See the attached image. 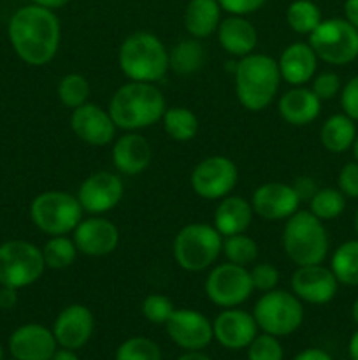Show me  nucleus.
Returning a JSON list of instances; mask_svg holds the SVG:
<instances>
[{"mask_svg":"<svg viewBox=\"0 0 358 360\" xmlns=\"http://www.w3.org/2000/svg\"><path fill=\"white\" fill-rule=\"evenodd\" d=\"M249 274H251L253 288L262 292L274 290L279 281V271L272 264H258L249 271Z\"/></svg>","mask_w":358,"mask_h":360,"instance_id":"nucleus-40","label":"nucleus"},{"mask_svg":"<svg viewBox=\"0 0 358 360\" xmlns=\"http://www.w3.org/2000/svg\"><path fill=\"white\" fill-rule=\"evenodd\" d=\"M330 269L339 283L358 287V239L343 243L333 252Z\"/></svg>","mask_w":358,"mask_h":360,"instance_id":"nucleus-30","label":"nucleus"},{"mask_svg":"<svg viewBox=\"0 0 358 360\" xmlns=\"http://www.w3.org/2000/svg\"><path fill=\"white\" fill-rule=\"evenodd\" d=\"M340 90V79L336 72H321L312 81V91L319 101H330Z\"/></svg>","mask_w":358,"mask_h":360,"instance_id":"nucleus-41","label":"nucleus"},{"mask_svg":"<svg viewBox=\"0 0 358 360\" xmlns=\"http://www.w3.org/2000/svg\"><path fill=\"white\" fill-rule=\"evenodd\" d=\"M267 0H218L220 7L232 16H246V14L256 13L265 6Z\"/></svg>","mask_w":358,"mask_h":360,"instance_id":"nucleus-44","label":"nucleus"},{"mask_svg":"<svg viewBox=\"0 0 358 360\" xmlns=\"http://www.w3.org/2000/svg\"><path fill=\"white\" fill-rule=\"evenodd\" d=\"M4 359V350H2V347H0V360Z\"/></svg>","mask_w":358,"mask_h":360,"instance_id":"nucleus-56","label":"nucleus"},{"mask_svg":"<svg viewBox=\"0 0 358 360\" xmlns=\"http://www.w3.org/2000/svg\"><path fill=\"white\" fill-rule=\"evenodd\" d=\"M291 186L295 188L297 195L300 197V200H311V197L318 192L316 183L312 178H298Z\"/></svg>","mask_w":358,"mask_h":360,"instance_id":"nucleus-45","label":"nucleus"},{"mask_svg":"<svg viewBox=\"0 0 358 360\" xmlns=\"http://www.w3.org/2000/svg\"><path fill=\"white\" fill-rule=\"evenodd\" d=\"M204 62H206V51L197 39H185L178 42L168 53V67L175 74H183V76L200 70Z\"/></svg>","mask_w":358,"mask_h":360,"instance_id":"nucleus-29","label":"nucleus"},{"mask_svg":"<svg viewBox=\"0 0 358 360\" xmlns=\"http://www.w3.org/2000/svg\"><path fill=\"white\" fill-rule=\"evenodd\" d=\"M321 144L332 153H343L353 146L357 139V127L354 120L347 115H333L323 123L319 132Z\"/></svg>","mask_w":358,"mask_h":360,"instance_id":"nucleus-28","label":"nucleus"},{"mask_svg":"<svg viewBox=\"0 0 358 360\" xmlns=\"http://www.w3.org/2000/svg\"><path fill=\"white\" fill-rule=\"evenodd\" d=\"M293 360H332V357L319 348H307V350H302L300 354L295 355Z\"/></svg>","mask_w":358,"mask_h":360,"instance_id":"nucleus-47","label":"nucleus"},{"mask_svg":"<svg viewBox=\"0 0 358 360\" xmlns=\"http://www.w3.org/2000/svg\"><path fill=\"white\" fill-rule=\"evenodd\" d=\"M344 14H346V20L358 30V0H346Z\"/></svg>","mask_w":358,"mask_h":360,"instance_id":"nucleus-48","label":"nucleus"},{"mask_svg":"<svg viewBox=\"0 0 358 360\" xmlns=\"http://www.w3.org/2000/svg\"><path fill=\"white\" fill-rule=\"evenodd\" d=\"M311 213L319 220H333L346 207V197L337 188H321L309 200Z\"/></svg>","mask_w":358,"mask_h":360,"instance_id":"nucleus-34","label":"nucleus"},{"mask_svg":"<svg viewBox=\"0 0 358 360\" xmlns=\"http://www.w3.org/2000/svg\"><path fill=\"white\" fill-rule=\"evenodd\" d=\"M339 281L333 276L332 269L323 267L321 264L314 266H298L291 276V290L300 301L309 304H326L337 294Z\"/></svg>","mask_w":358,"mask_h":360,"instance_id":"nucleus-14","label":"nucleus"},{"mask_svg":"<svg viewBox=\"0 0 358 360\" xmlns=\"http://www.w3.org/2000/svg\"><path fill=\"white\" fill-rule=\"evenodd\" d=\"M58 97L62 104L70 109L86 104L88 97H90V84H88L86 77L81 76V74L63 76L58 84Z\"/></svg>","mask_w":358,"mask_h":360,"instance_id":"nucleus-35","label":"nucleus"},{"mask_svg":"<svg viewBox=\"0 0 358 360\" xmlns=\"http://www.w3.org/2000/svg\"><path fill=\"white\" fill-rule=\"evenodd\" d=\"M32 2L35 4V6H41V7H46V9H60V7L67 6L69 4V0H32Z\"/></svg>","mask_w":358,"mask_h":360,"instance_id":"nucleus-49","label":"nucleus"},{"mask_svg":"<svg viewBox=\"0 0 358 360\" xmlns=\"http://www.w3.org/2000/svg\"><path fill=\"white\" fill-rule=\"evenodd\" d=\"M221 7L218 0H190L185 13V27L192 37L202 39L218 30Z\"/></svg>","mask_w":358,"mask_h":360,"instance_id":"nucleus-27","label":"nucleus"},{"mask_svg":"<svg viewBox=\"0 0 358 360\" xmlns=\"http://www.w3.org/2000/svg\"><path fill=\"white\" fill-rule=\"evenodd\" d=\"M223 253L228 259V262L237 264V266H248L258 257V246L251 238L242 234L227 236L223 241Z\"/></svg>","mask_w":358,"mask_h":360,"instance_id":"nucleus-36","label":"nucleus"},{"mask_svg":"<svg viewBox=\"0 0 358 360\" xmlns=\"http://www.w3.org/2000/svg\"><path fill=\"white\" fill-rule=\"evenodd\" d=\"M221 248L223 241L216 229L206 224H190L178 232L172 252L181 269L199 273L216 262Z\"/></svg>","mask_w":358,"mask_h":360,"instance_id":"nucleus-6","label":"nucleus"},{"mask_svg":"<svg viewBox=\"0 0 358 360\" xmlns=\"http://www.w3.org/2000/svg\"><path fill=\"white\" fill-rule=\"evenodd\" d=\"M74 134L91 146H105L114 139L116 125L107 111L95 104H83L70 116Z\"/></svg>","mask_w":358,"mask_h":360,"instance_id":"nucleus-19","label":"nucleus"},{"mask_svg":"<svg viewBox=\"0 0 358 360\" xmlns=\"http://www.w3.org/2000/svg\"><path fill=\"white\" fill-rule=\"evenodd\" d=\"M347 352H350V359L351 360H358V330L353 334V336H351Z\"/></svg>","mask_w":358,"mask_h":360,"instance_id":"nucleus-52","label":"nucleus"},{"mask_svg":"<svg viewBox=\"0 0 358 360\" xmlns=\"http://www.w3.org/2000/svg\"><path fill=\"white\" fill-rule=\"evenodd\" d=\"M109 115L114 125L123 130L146 129L164 118L165 98L153 83L132 81L112 95Z\"/></svg>","mask_w":358,"mask_h":360,"instance_id":"nucleus-2","label":"nucleus"},{"mask_svg":"<svg viewBox=\"0 0 358 360\" xmlns=\"http://www.w3.org/2000/svg\"><path fill=\"white\" fill-rule=\"evenodd\" d=\"M309 46L316 56L332 65H346L358 58V30L343 18L321 20L311 32Z\"/></svg>","mask_w":358,"mask_h":360,"instance_id":"nucleus-8","label":"nucleus"},{"mask_svg":"<svg viewBox=\"0 0 358 360\" xmlns=\"http://www.w3.org/2000/svg\"><path fill=\"white\" fill-rule=\"evenodd\" d=\"M321 109V101L307 88H295L286 91L279 101V112L290 125L304 127L314 122Z\"/></svg>","mask_w":358,"mask_h":360,"instance_id":"nucleus-25","label":"nucleus"},{"mask_svg":"<svg viewBox=\"0 0 358 360\" xmlns=\"http://www.w3.org/2000/svg\"><path fill=\"white\" fill-rule=\"evenodd\" d=\"M42 250L28 241H7L0 245V285L23 288L35 283L44 271Z\"/></svg>","mask_w":358,"mask_h":360,"instance_id":"nucleus-10","label":"nucleus"},{"mask_svg":"<svg viewBox=\"0 0 358 360\" xmlns=\"http://www.w3.org/2000/svg\"><path fill=\"white\" fill-rule=\"evenodd\" d=\"M286 21L297 34H311L321 23V11L312 0H295L286 9Z\"/></svg>","mask_w":358,"mask_h":360,"instance_id":"nucleus-31","label":"nucleus"},{"mask_svg":"<svg viewBox=\"0 0 358 360\" xmlns=\"http://www.w3.org/2000/svg\"><path fill=\"white\" fill-rule=\"evenodd\" d=\"M353 153H354V160L358 162V136H357V139H354V143H353Z\"/></svg>","mask_w":358,"mask_h":360,"instance_id":"nucleus-54","label":"nucleus"},{"mask_svg":"<svg viewBox=\"0 0 358 360\" xmlns=\"http://www.w3.org/2000/svg\"><path fill=\"white\" fill-rule=\"evenodd\" d=\"M218 41L232 56H248L255 49L258 34L242 16H230L218 25Z\"/></svg>","mask_w":358,"mask_h":360,"instance_id":"nucleus-24","label":"nucleus"},{"mask_svg":"<svg viewBox=\"0 0 358 360\" xmlns=\"http://www.w3.org/2000/svg\"><path fill=\"white\" fill-rule=\"evenodd\" d=\"M237 165L227 157H209L199 162L192 172V186L202 199L227 197L237 185Z\"/></svg>","mask_w":358,"mask_h":360,"instance_id":"nucleus-12","label":"nucleus"},{"mask_svg":"<svg viewBox=\"0 0 358 360\" xmlns=\"http://www.w3.org/2000/svg\"><path fill=\"white\" fill-rule=\"evenodd\" d=\"M13 360H18V359H13Z\"/></svg>","mask_w":358,"mask_h":360,"instance_id":"nucleus-57","label":"nucleus"},{"mask_svg":"<svg viewBox=\"0 0 358 360\" xmlns=\"http://www.w3.org/2000/svg\"><path fill=\"white\" fill-rule=\"evenodd\" d=\"M171 340L183 350H204L213 341V323L193 309H174L165 323Z\"/></svg>","mask_w":358,"mask_h":360,"instance_id":"nucleus-13","label":"nucleus"},{"mask_svg":"<svg viewBox=\"0 0 358 360\" xmlns=\"http://www.w3.org/2000/svg\"><path fill=\"white\" fill-rule=\"evenodd\" d=\"M116 360H161V352L154 341L137 336L119 345Z\"/></svg>","mask_w":358,"mask_h":360,"instance_id":"nucleus-37","label":"nucleus"},{"mask_svg":"<svg viewBox=\"0 0 358 360\" xmlns=\"http://www.w3.org/2000/svg\"><path fill=\"white\" fill-rule=\"evenodd\" d=\"M151 158H153V151H151L150 143L139 134H125L116 141L112 148V162L123 174H139L144 169H147Z\"/></svg>","mask_w":358,"mask_h":360,"instance_id":"nucleus-22","label":"nucleus"},{"mask_svg":"<svg viewBox=\"0 0 358 360\" xmlns=\"http://www.w3.org/2000/svg\"><path fill=\"white\" fill-rule=\"evenodd\" d=\"M123 199V181L111 172H95L79 186L77 200L88 213H107Z\"/></svg>","mask_w":358,"mask_h":360,"instance_id":"nucleus-15","label":"nucleus"},{"mask_svg":"<svg viewBox=\"0 0 358 360\" xmlns=\"http://www.w3.org/2000/svg\"><path fill=\"white\" fill-rule=\"evenodd\" d=\"M300 202V197L297 195L291 185L265 183V185L258 186L253 193L251 207L263 220L276 221L288 220L291 214L297 213Z\"/></svg>","mask_w":358,"mask_h":360,"instance_id":"nucleus-16","label":"nucleus"},{"mask_svg":"<svg viewBox=\"0 0 358 360\" xmlns=\"http://www.w3.org/2000/svg\"><path fill=\"white\" fill-rule=\"evenodd\" d=\"M283 347L272 334H260L248 347V360H283Z\"/></svg>","mask_w":358,"mask_h":360,"instance_id":"nucleus-38","label":"nucleus"},{"mask_svg":"<svg viewBox=\"0 0 358 360\" xmlns=\"http://www.w3.org/2000/svg\"><path fill=\"white\" fill-rule=\"evenodd\" d=\"M164 125L165 132H167L174 141H181V143L193 139L197 130H199L197 116L186 108L167 109L164 115Z\"/></svg>","mask_w":358,"mask_h":360,"instance_id":"nucleus-32","label":"nucleus"},{"mask_svg":"<svg viewBox=\"0 0 358 360\" xmlns=\"http://www.w3.org/2000/svg\"><path fill=\"white\" fill-rule=\"evenodd\" d=\"M178 360H213L207 357L202 350H186V354H183Z\"/></svg>","mask_w":358,"mask_h":360,"instance_id":"nucleus-51","label":"nucleus"},{"mask_svg":"<svg viewBox=\"0 0 358 360\" xmlns=\"http://www.w3.org/2000/svg\"><path fill=\"white\" fill-rule=\"evenodd\" d=\"M354 231H357L358 234V210H357V214H354Z\"/></svg>","mask_w":358,"mask_h":360,"instance_id":"nucleus-55","label":"nucleus"},{"mask_svg":"<svg viewBox=\"0 0 358 360\" xmlns=\"http://www.w3.org/2000/svg\"><path fill=\"white\" fill-rule=\"evenodd\" d=\"M53 330L39 323H27L9 338L11 355L18 360H49L56 352Z\"/></svg>","mask_w":358,"mask_h":360,"instance_id":"nucleus-20","label":"nucleus"},{"mask_svg":"<svg viewBox=\"0 0 358 360\" xmlns=\"http://www.w3.org/2000/svg\"><path fill=\"white\" fill-rule=\"evenodd\" d=\"M351 315H353V320L358 323V299L353 302V309H351Z\"/></svg>","mask_w":358,"mask_h":360,"instance_id":"nucleus-53","label":"nucleus"},{"mask_svg":"<svg viewBox=\"0 0 358 360\" xmlns=\"http://www.w3.org/2000/svg\"><path fill=\"white\" fill-rule=\"evenodd\" d=\"M340 105L344 109V115L358 122V76L351 77L340 91Z\"/></svg>","mask_w":358,"mask_h":360,"instance_id":"nucleus-43","label":"nucleus"},{"mask_svg":"<svg viewBox=\"0 0 358 360\" xmlns=\"http://www.w3.org/2000/svg\"><path fill=\"white\" fill-rule=\"evenodd\" d=\"M277 65H279L281 77L286 83L298 86L314 76L318 56L314 49L305 42H293L281 53Z\"/></svg>","mask_w":358,"mask_h":360,"instance_id":"nucleus-23","label":"nucleus"},{"mask_svg":"<svg viewBox=\"0 0 358 360\" xmlns=\"http://www.w3.org/2000/svg\"><path fill=\"white\" fill-rule=\"evenodd\" d=\"M339 190L344 197L358 199V162H347L339 172Z\"/></svg>","mask_w":358,"mask_h":360,"instance_id":"nucleus-42","label":"nucleus"},{"mask_svg":"<svg viewBox=\"0 0 358 360\" xmlns=\"http://www.w3.org/2000/svg\"><path fill=\"white\" fill-rule=\"evenodd\" d=\"M18 302V295H16V288L11 287H4L0 288V308L2 309H11L14 304Z\"/></svg>","mask_w":358,"mask_h":360,"instance_id":"nucleus-46","label":"nucleus"},{"mask_svg":"<svg viewBox=\"0 0 358 360\" xmlns=\"http://www.w3.org/2000/svg\"><path fill=\"white\" fill-rule=\"evenodd\" d=\"M281 72L269 55L242 56L235 67V90L239 102L249 111H262L274 101L279 88Z\"/></svg>","mask_w":358,"mask_h":360,"instance_id":"nucleus-3","label":"nucleus"},{"mask_svg":"<svg viewBox=\"0 0 358 360\" xmlns=\"http://www.w3.org/2000/svg\"><path fill=\"white\" fill-rule=\"evenodd\" d=\"M83 207L77 197L65 192H44L34 199L30 217L39 231L49 236H65L79 225Z\"/></svg>","mask_w":358,"mask_h":360,"instance_id":"nucleus-9","label":"nucleus"},{"mask_svg":"<svg viewBox=\"0 0 358 360\" xmlns=\"http://www.w3.org/2000/svg\"><path fill=\"white\" fill-rule=\"evenodd\" d=\"M253 207L246 199L237 195H227L214 211V229L221 236L242 234L251 225Z\"/></svg>","mask_w":358,"mask_h":360,"instance_id":"nucleus-26","label":"nucleus"},{"mask_svg":"<svg viewBox=\"0 0 358 360\" xmlns=\"http://www.w3.org/2000/svg\"><path fill=\"white\" fill-rule=\"evenodd\" d=\"M283 246L288 259L297 266L321 264L329 253V234L311 211H297L288 218L283 231Z\"/></svg>","mask_w":358,"mask_h":360,"instance_id":"nucleus-5","label":"nucleus"},{"mask_svg":"<svg viewBox=\"0 0 358 360\" xmlns=\"http://www.w3.org/2000/svg\"><path fill=\"white\" fill-rule=\"evenodd\" d=\"M9 41L14 51L30 65H46L55 58L60 46V20L51 9L25 6L9 21Z\"/></svg>","mask_w":358,"mask_h":360,"instance_id":"nucleus-1","label":"nucleus"},{"mask_svg":"<svg viewBox=\"0 0 358 360\" xmlns=\"http://www.w3.org/2000/svg\"><path fill=\"white\" fill-rule=\"evenodd\" d=\"M95 329L93 313L83 304L67 306L55 320L53 334L62 348L77 350L90 341Z\"/></svg>","mask_w":358,"mask_h":360,"instance_id":"nucleus-18","label":"nucleus"},{"mask_svg":"<svg viewBox=\"0 0 358 360\" xmlns=\"http://www.w3.org/2000/svg\"><path fill=\"white\" fill-rule=\"evenodd\" d=\"M119 69L128 79L153 83L168 69V53L164 42L150 32L128 35L119 48Z\"/></svg>","mask_w":358,"mask_h":360,"instance_id":"nucleus-4","label":"nucleus"},{"mask_svg":"<svg viewBox=\"0 0 358 360\" xmlns=\"http://www.w3.org/2000/svg\"><path fill=\"white\" fill-rule=\"evenodd\" d=\"M253 316L263 333L276 338L290 336L304 322V306L295 294L269 290L255 304Z\"/></svg>","mask_w":358,"mask_h":360,"instance_id":"nucleus-7","label":"nucleus"},{"mask_svg":"<svg viewBox=\"0 0 358 360\" xmlns=\"http://www.w3.org/2000/svg\"><path fill=\"white\" fill-rule=\"evenodd\" d=\"M74 243L77 250L88 257L109 255L119 243L118 227L105 218L79 221V225L74 229Z\"/></svg>","mask_w":358,"mask_h":360,"instance_id":"nucleus-21","label":"nucleus"},{"mask_svg":"<svg viewBox=\"0 0 358 360\" xmlns=\"http://www.w3.org/2000/svg\"><path fill=\"white\" fill-rule=\"evenodd\" d=\"M255 290L251 274L244 266L221 264L209 273L206 280V294L220 308H235L242 304Z\"/></svg>","mask_w":358,"mask_h":360,"instance_id":"nucleus-11","label":"nucleus"},{"mask_svg":"<svg viewBox=\"0 0 358 360\" xmlns=\"http://www.w3.org/2000/svg\"><path fill=\"white\" fill-rule=\"evenodd\" d=\"M256 330L258 326L255 316L237 308H225L213 323L214 338L228 350L248 348L256 338Z\"/></svg>","mask_w":358,"mask_h":360,"instance_id":"nucleus-17","label":"nucleus"},{"mask_svg":"<svg viewBox=\"0 0 358 360\" xmlns=\"http://www.w3.org/2000/svg\"><path fill=\"white\" fill-rule=\"evenodd\" d=\"M76 243L67 239L65 236H55L49 239L42 248V257H44L46 267L51 269H67L76 262L77 257Z\"/></svg>","mask_w":358,"mask_h":360,"instance_id":"nucleus-33","label":"nucleus"},{"mask_svg":"<svg viewBox=\"0 0 358 360\" xmlns=\"http://www.w3.org/2000/svg\"><path fill=\"white\" fill-rule=\"evenodd\" d=\"M174 313V304L168 297L160 294H151L142 302V315L151 323H167Z\"/></svg>","mask_w":358,"mask_h":360,"instance_id":"nucleus-39","label":"nucleus"},{"mask_svg":"<svg viewBox=\"0 0 358 360\" xmlns=\"http://www.w3.org/2000/svg\"><path fill=\"white\" fill-rule=\"evenodd\" d=\"M49 360H79V357L74 354V350H69V348H62V350H56L55 354H53V357Z\"/></svg>","mask_w":358,"mask_h":360,"instance_id":"nucleus-50","label":"nucleus"}]
</instances>
